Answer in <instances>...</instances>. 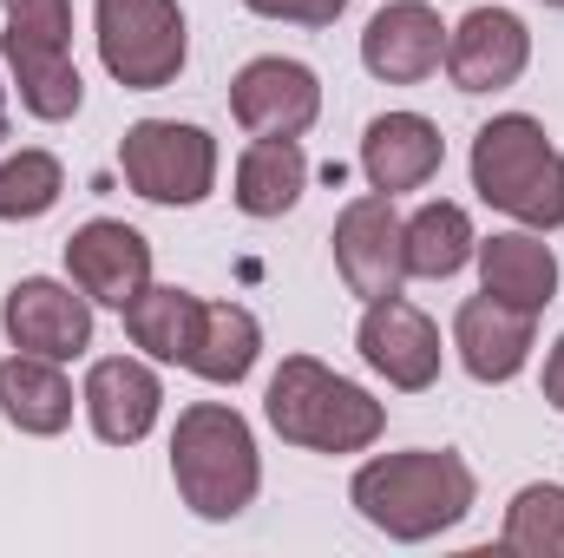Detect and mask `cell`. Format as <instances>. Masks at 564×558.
Segmentation results:
<instances>
[{
    "label": "cell",
    "mask_w": 564,
    "mask_h": 558,
    "mask_svg": "<svg viewBox=\"0 0 564 558\" xmlns=\"http://www.w3.org/2000/svg\"><path fill=\"white\" fill-rule=\"evenodd\" d=\"M0 329L13 348L46 362H79L93 348V296L59 277H20L0 302Z\"/></svg>",
    "instance_id": "obj_8"
},
{
    "label": "cell",
    "mask_w": 564,
    "mask_h": 558,
    "mask_svg": "<svg viewBox=\"0 0 564 558\" xmlns=\"http://www.w3.org/2000/svg\"><path fill=\"white\" fill-rule=\"evenodd\" d=\"M473 257H479V289L525 309V315H539L558 296V257H552V244L539 230H499Z\"/></svg>",
    "instance_id": "obj_18"
},
{
    "label": "cell",
    "mask_w": 564,
    "mask_h": 558,
    "mask_svg": "<svg viewBox=\"0 0 564 558\" xmlns=\"http://www.w3.org/2000/svg\"><path fill=\"white\" fill-rule=\"evenodd\" d=\"M308 191V158L295 139H257L237 158V211L243 217H282Z\"/></svg>",
    "instance_id": "obj_21"
},
{
    "label": "cell",
    "mask_w": 564,
    "mask_h": 558,
    "mask_svg": "<svg viewBox=\"0 0 564 558\" xmlns=\"http://www.w3.org/2000/svg\"><path fill=\"white\" fill-rule=\"evenodd\" d=\"M545 7H558V13H564V0H545Z\"/></svg>",
    "instance_id": "obj_29"
},
{
    "label": "cell",
    "mask_w": 564,
    "mask_h": 558,
    "mask_svg": "<svg viewBox=\"0 0 564 558\" xmlns=\"http://www.w3.org/2000/svg\"><path fill=\"white\" fill-rule=\"evenodd\" d=\"M473 191L525 230L564 224V151L532 112H499L473 139Z\"/></svg>",
    "instance_id": "obj_4"
},
{
    "label": "cell",
    "mask_w": 564,
    "mask_h": 558,
    "mask_svg": "<svg viewBox=\"0 0 564 558\" xmlns=\"http://www.w3.org/2000/svg\"><path fill=\"white\" fill-rule=\"evenodd\" d=\"M126 315V335H132V348H144L151 362H191V348H197V322H204V296H191V289H177V282H151L139 302H126L119 309Z\"/></svg>",
    "instance_id": "obj_20"
},
{
    "label": "cell",
    "mask_w": 564,
    "mask_h": 558,
    "mask_svg": "<svg viewBox=\"0 0 564 558\" xmlns=\"http://www.w3.org/2000/svg\"><path fill=\"white\" fill-rule=\"evenodd\" d=\"M453 348H459V368H466L473 382L499 388V382H512V375L532 362V315L479 289V296L459 302V315H453Z\"/></svg>",
    "instance_id": "obj_16"
},
{
    "label": "cell",
    "mask_w": 564,
    "mask_h": 558,
    "mask_svg": "<svg viewBox=\"0 0 564 558\" xmlns=\"http://www.w3.org/2000/svg\"><path fill=\"white\" fill-rule=\"evenodd\" d=\"M7 7V66L20 86V106L40 126H66L86 106L79 66H73V0H0Z\"/></svg>",
    "instance_id": "obj_5"
},
{
    "label": "cell",
    "mask_w": 564,
    "mask_h": 558,
    "mask_svg": "<svg viewBox=\"0 0 564 558\" xmlns=\"http://www.w3.org/2000/svg\"><path fill=\"white\" fill-rule=\"evenodd\" d=\"M0 139H7V86H0Z\"/></svg>",
    "instance_id": "obj_28"
},
{
    "label": "cell",
    "mask_w": 564,
    "mask_h": 558,
    "mask_svg": "<svg viewBox=\"0 0 564 558\" xmlns=\"http://www.w3.org/2000/svg\"><path fill=\"white\" fill-rule=\"evenodd\" d=\"M171 480H177V500L197 519L224 526V519L250 513V500L263 486L250 420L237 408H224V401H191L177 415V433H171Z\"/></svg>",
    "instance_id": "obj_2"
},
{
    "label": "cell",
    "mask_w": 564,
    "mask_h": 558,
    "mask_svg": "<svg viewBox=\"0 0 564 558\" xmlns=\"http://www.w3.org/2000/svg\"><path fill=\"white\" fill-rule=\"evenodd\" d=\"M355 348H361V362H368L388 388H401V395H421V388L440 382V329L426 322L408 296L368 302V315H361V329H355Z\"/></svg>",
    "instance_id": "obj_11"
},
{
    "label": "cell",
    "mask_w": 564,
    "mask_h": 558,
    "mask_svg": "<svg viewBox=\"0 0 564 558\" xmlns=\"http://www.w3.org/2000/svg\"><path fill=\"white\" fill-rule=\"evenodd\" d=\"M440 158H446V139H440V126L421 119V112H381L361 132V178L381 197L421 191L426 178L440 171Z\"/></svg>",
    "instance_id": "obj_17"
},
{
    "label": "cell",
    "mask_w": 564,
    "mask_h": 558,
    "mask_svg": "<svg viewBox=\"0 0 564 558\" xmlns=\"http://www.w3.org/2000/svg\"><path fill=\"white\" fill-rule=\"evenodd\" d=\"M335 270L361 302L401 296V282H408V224L394 217V197L368 191V197L341 204V217H335Z\"/></svg>",
    "instance_id": "obj_9"
},
{
    "label": "cell",
    "mask_w": 564,
    "mask_h": 558,
    "mask_svg": "<svg viewBox=\"0 0 564 558\" xmlns=\"http://www.w3.org/2000/svg\"><path fill=\"white\" fill-rule=\"evenodd\" d=\"M473 250H479V237H473V217L459 204L440 197V204H421L408 217V277L446 282L473 264Z\"/></svg>",
    "instance_id": "obj_23"
},
{
    "label": "cell",
    "mask_w": 564,
    "mask_h": 558,
    "mask_svg": "<svg viewBox=\"0 0 564 558\" xmlns=\"http://www.w3.org/2000/svg\"><path fill=\"white\" fill-rule=\"evenodd\" d=\"M446 60V26L426 0H388L361 33V66L388 86H421Z\"/></svg>",
    "instance_id": "obj_14"
},
{
    "label": "cell",
    "mask_w": 564,
    "mask_h": 558,
    "mask_svg": "<svg viewBox=\"0 0 564 558\" xmlns=\"http://www.w3.org/2000/svg\"><path fill=\"white\" fill-rule=\"evenodd\" d=\"M86 420L106 447H139L144 433L158 427V408H164V382L144 368L139 355H106L86 368Z\"/></svg>",
    "instance_id": "obj_15"
},
{
    "label": "cell",
    "mask_w": 564,
    "mask_h": 558,
    "mask_svg": "<svg viewBox=\"0 0 564 558\" xmlns=\"http://www.w3.org/2000/svg\"><path fill=\"white\" fill-rule=\"evenodd\" d=\"M66 277L79 282L93 302L126 309L151 289V244L119 217H93L66 237Z\"/></svg>",
    "instance_id": "obj_13"
},
{
    "label": "cell",
    "mask_w": 564,
    "mask_h": 558,
    "mask_svg": "<svg viewBox=\"0 0 564 558\" xmlns=\"http://www.w3.org/2000/svg\"><path fill=\"white\" fill-rule=\"evenodd\" d=\"M0 415H7V427H20L33 440H53L73 427V382L59 375V362L13 348L0 362Z\"/></svg>",
    "instance_id": "obj_19"
},
{
    "label": "cell",
    "mask_w": 564,
    "mask_h": 558,
    "mask_svg": "<svg viewBox=\"0 0 564 558\" xmlns=\"http://www.w3.org/2000/svg\"><path fill=\"white\" fill-rule=\"evenodd\" d=\"M93 26H99V60L126 93L177 86V73L191 60L177 0H93Z\"/></svg>",
    "instance_id": "obj_6"
},
{
    "label": "cell",
    "mask_w": 564,
    "mask_h": 558,
    "mask_svg": "<svg viewBox=\"0 0 564 558\" xmlns=\"http://www.w3.org/2000/svg\"><path fill=\"white\" fill-rule=\"evenodd\" d=\"M230 112H237V126L257 132V139H302V132L322 119V79H315L302 60L263 53V60H250V66L230 79Z\"/></svg>",
    "instance_id": "obj_10"
},
{
    "label": "cell",
    "mask_w": 564,
    "mask_h": 558,
    "mask_svg": "<svg viewBox=\"0 0 564 558\" xmlns=\"http://www.w3.org/2000/svg\"><path fill=\"white\" fill-rule=\"evenodd\" d=\"M506 552L564 558V486H519L506 506Z\"/></svg>",
    "instance_id": "obj_25"
},
{
    "label": "cell",
    "mask_w": 564,
    "mask_h": 558,
    "mask_svg": "<svg viewBox=\"0 0 564 558\" xmlns=\"http://www.w3.org/2000/svg\"><path fill=\"white\" fill-rule=\"evenodd\" d=\"M263 415L289 447H308V453H368L381 440V427H388V408L368 388L341 382L315 355H289L270 375Z\"/></svg>",
    "instance_id": "obj_3"
},
{
    "label": "cell",
    "mask_w": 564,
    "mask_h": 558,
    "mask_svg": "<svg viewBox=\"0 0 564 558\" xmlns=\"http://www.w3.org/2000/svg\"><path fill=\"white\" fill-rule=\"evenodd\" d=\"M263 355V329L243 302H204V322H197V348H191V375L217 382V388H237Z\"/></svg>",
    "instance_id": "obj_22"
},
{
    "label": "cell",
    "mask_w": 564,
    "mask_h": 558,
    "mask_svg": "<svg viewBox=\"0 0 564 558\" xmlns=\"http://www.w3.org/2000/svg\"><path fill=\"white\" fill-rule=\"evenodd\" d=\"M66 191V164L53 151H13L0 164V224H33L59 204Z\"/></svg>",
    "instance_id": "obj_24"
},
{
    "label": "cell",
    "mask_w": 564,
    "mask_h": 558,
    "mask_svg": "<svg viewBox=\"0 0 564 558\" xmlns=\"http://www.w3.org/2000/svg\"><path fill=\"white\" fill-rule=\"evenodd\" d=\"M119 171L144 204H171L191 211L217 191V139L204 126H177V119H139L119 139Z\"/></svg>",
    "instance_id": "obj_7"
},
{
    "label": "cell",
    "mask_w": 564,
    "mask_h": 558,
    "mask_svg": "<svg viewBox=\"0 0 564 558\" xmlns=\"http://www.w3.org/2000/svg\"><path fill=\"white\" fill-rule=\"evenodd\" d=\"M532 66V33L512 7H473L459 26H446V73L459 93H506Z\"/></svg>",
    "instance_id": "obj_12"
},
{
    "label": "cell",
    "mask_w": 564,
    "mask_h": 558,
    "mask_svg": "<svg viewBox=\"0 0 564 558\" xmlns=\"http://www.w3.org/2000/svg\"><path fill=\"white\" fill-rule=\"evenodd\" d=\"M545 401L564 415V335H558V348L545 355Z\"/></svg>",
    "instance_id": "obj_27"
},
{
    "label": "cell",
    "mask_w": 564,
    "mask_h": 558,
    "mask_svg": "<svg viewBox=\"0 0 564 558\" xmlns=\"http://www.w3.org/2000/svg\"><path fill=\"white\" fill-rule=\"evenodd\" d=\"M348 500H355V513H361L375 533H388V539H401V546H421V539L453 533V526L473 513L479 480H473V466H466L459 453H446V447H408V453L368 460V466L355 473Z\"/></svg>",
    "instance_id": "obj_1"
},
{
    "label": "cell",
    "mask_w": 564,
    "mask_h": 558,
    "mask_svg": "<svg viewBox=\"0 0 564 558\" xmlns=\"http://www.w3.org/2000/svg\"><path fill=\"white\" fill-rule=\"evenodd\" d=\"M263 20H289V26H335L348 13V0H243Z\"/></svg>",
    "instance_id": "obj_26"
}]
</instances>
